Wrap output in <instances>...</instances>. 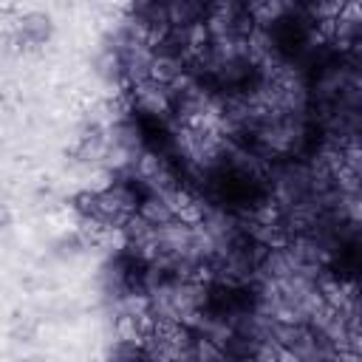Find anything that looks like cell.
Segmentation results:
<instances>
[{
    "mask_svg": "<svg viewBox=\"0 0 362 362\" xmlns=\"http://www.w3.org/2000/svg\"><path fill=\"white\" fill-rule=\"evenodd\" d=\"M192 339H195V331L189 325H184L181 320L170 317V314H156V331H153V342L158 348H167V351H184V348H192Z\"/></svg>",
    "mask_w": 362,
    "mask_h": 362,
    "instance_id": "obj_1",
    "label": "cell"
},
{
    "mask_svg": "<svg viewBox=\"0 0 362 362\" xmlns=\"http://www.w3.org/2000/svg\"><path fill=\"white\" fill-rule=\"evenodd\" d=\"M181 71H184L181 57L156 51V54L150 57V65H147V82H153V85H158V88H170Z\"/></svg>",
    "mask_w": 362,
    "mask_h": 362,
    "instance_id": "obj_2",
    "label": "cell"
},
{
    "mask_svg": "<svg viewBox=\"0 0 362 362\" xmlns=\"http://www.w3.org/2000/svg\"><path fill=\"white\" fill-rule=\"evenodd\" d=\"M204 6L201 0H170L164 3V11H167V23L173 28H189L192 23L204 20Z\"/></svg>",
    "mask_w": 362,
    "mask_h": 362,
    "instance_id": "obj_3",
    "label": "cell"
},
{
    "mask_svg": "<svg viewBox=\"0 0 362 362\" xmlns=\"http://www.w3.org/2000/svg\"><path fill=\"white\" fill-rule=\"evenodd\" d=\"M17 34H23V37H28L31 42L42 45V42L54 34V23H51V17L42 14V11H25V14L17 20Z\"/></svg>",
    "mask_w": 362,
    "mask_h": 362,
    "instance_id": "obj_4",
    "label": "cell"
},
{
    "mask_svg": "<svg viewBox=\"0 0 362 362\" xmlns=\"http://www.w3.org/2000/svg\"><path fill=\"white\" fill-rule=\"evenodd\" d=\"M136 215H139L144 223H150L153 229H161V226L173 223V212H170L167 201H164L161 195H153V192H147V195L139 201Z\"/></svg>",
    "mask_w": 362,
    "mask_h": 362,
    "instance_id": "obj_5",
    "label": "cell"
},
{
    "mask_svg": "<svg viewBox=\"0 0 362 362\" xmlns=\"http://www.w3.org/2000/svg\"><path fill=\"white\" fill-rule=\"evenodd\" d=\"M113 334H116V342L136 345V348L144 351V339H141V334H139L136 314H130V311H119L116 320H113Z\"/></svg>",
    "mask_w": 362,
    "mask_h": 362,
    "instance_id": "obj_6",
    "label": "cell"
},
{
    "mask_svg": "<svg viewBox=\"0 0 362 362\" xmlns=\"http://www.w3.org/2000/svg\"><path fill=\"white\" fill-rule=\"evenodd\" d=\"M189 351H192V362H226L223 348L215 339H209L206 334H195Z\"/></svg>",
    "mask_w": 362,
    "mask_h": 362,
    "instance_id": "obj_7",
    "label": "cell"
},
{
    "mask_svg": "<svg viewBox=\"0 0 362 362\" xmlns=\"http://www.w3.org/2000/svg\"><path fill=\"white\" fill-rule=\"evenodd\" d=\"M71 209L76 218H99V195L93 189H79L71 195Z\"/></svg>",
    "mask_w": 362,
    "mask_h": 362,
    "instance_id": "obj_8",
    "label": "cell"
},
{
    "mask_svg": "<svg viewBox=\"0 0 362 362\" xmlns=\"http://www.w3.org/2000/svg\"><path fill=\"white\" fill-rule=\"evenodd\" d=\"M252 362H280V348L272 345L269 339H260L252 348Z\"/></svg>",
    "mask_w": 362,
    "mask_h": 362,
    "instance_id": "obj_9",
    "label": "cell"
},
{
    "mask_svg": "<svg viewBox=\"0 0 362 362\" xmlns=\"http://www.w3.org/2000/svg\"><path fill=\"white\" fill-rule=\"evenodd\" d=\"M8 223H11V212H8V206L0 201V229H3V226H8Z\"/></svg>",
    "mask_w": 362,
    "mask_h": 362,
    "instance_id": "obj_10",
    "label": "cell"
},
{
    "mask_svg": "<svg viewBox=\"0 0 362 362\" xmlns=\"http://www.w3.org/2000/svg\"><path fill=\"white\" fill-rule=\"evenodd\" d=\"M20 362H37V359H20Z\"/></svg>",
    "mask_w": 362,
    "mask_h": 362,
    "instance_id": "obj_11",
    "label": "cell"
},
{
    "mask_svg": "<svg viewBox=\"0 0 362 362\" xmlns=\"http://www.w3.org/2000/svg\"><path fill=\"white\" fill-rule=\"evenodd\" d=\"M107 362H116V359H107Z\"/></svg>",
    "mask_w": 362,
    "mask_h": 362,
    "instance_id": "obj_12",
    "label": "cell"
}]
</instances>
